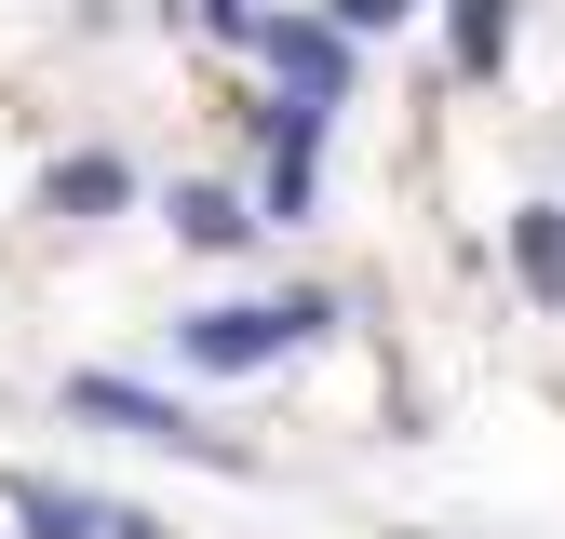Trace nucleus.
Here are the masks:
<instances>
[{
    "instance_id": "nucleus-1",
    "label": "nucleus",
    "mask_w": 565,
    "mask_h": 539,
    "mask_svg": "<svg viewBox=\"0 0 565 539\" xmlns=\"http://www.w3.org/2000/svg\"><path fill=\"white\" fill-rule=\"evenodd\" d=\"M323 324H337V297H269V310H189V324H175V351H189V364H216V378H243V364L297 351V337H323Z\"/></svg>"
},
{
    "instance_id": "nucleus-2",
    "label": "nucleus",
    "mask_w": 565,
    "mask_h": 539,
    "mask_svg": "<svg viewBox=\"0 0 565 539\" xmlns=\"http://www.w3.org/2000/svg\"><path fill=\"white\" fill-rule=\"evenodd\" d=\"M14 526L28 539H162V512H135V499H95V486H54V472H14Z\"/></svg>"
},
{
    "instance_id": "nucleus-3",
    "label": "nucleus",
    "mask_w": 565,
    "mask_h": 539,
    "mask_svg": "<svg viewBox=\"0 0 565 539\" xmlns=\"http://www.w3.org/2000/svg\"><path fill=\"white\" fill-rule=\"evenodd\" d=\"M67 404H82V419H108V432H135V445H175V458L243 472V445H216L202 419H175V404H162V391H135V378H67Z\"/></svg>"
},
{
    "instance_id": "nucleus-4",
    "label": "nucleus",
    "mask_w": 565,
    "mask_h": 539,
    "mask_svg": "<svg viewBox=\"0 0 565 539\" xmlns=\"http://www.w3.org/2000/svg\"><path fill=\"white\" fill-rule=\"evenodd\" d=\"M243 41H269V67H282L310 108H337V82H350V41H337V28H310V14H256Z\"/></svg>"
},
{
    "instance_id": "nucleus-5",
    "label": "nucleus",
    "mask_w": 565,
    "mask_h": 539,
    "mask_svg": "<svg viewBox=\"0 0 565 539\" xmlns=\"http://www.w3.org/2000/svg\"><path fill=\"white\" fill-rule=\"evenodd\" d=\"M512 270H525V297L565 310V202H525V216H512Z\"/></svg>"
},
{
    "instance_id": "nucleus-6",
    "label": "nucleus",
    "mask_w": 565,
    "mask_h": 539,
    "mask_svg": "<svg viewBox=\"0 0 565 539\" xmlns=\"http://www.w3.org/2000/svg\"><path fill=\"white\" fill-rule=\"evenodd\" d=\"M41 202H54V216H108V202H121V162H108V149L54 162V189H41Z\"/></svg>"
},
{
    "instance_id": "nucleus-7",
    "label": "nucleus",
    "mask_w": 565,
    "mask_h": 539,
    "mask_svg": "<svg viewBox=\"0 0 565 539\" xmlns=\"http://www.w3.org/2000/svg\"><path fill=\"white\" fill-rule=\"evenodd\" d=\"M499 54H512V0H458V67L484 82V67H499Z\"/></svg>"
},
{
    "instance_id": "nucleus-8",
    "label": "nucleus",
    "mask_w": 565,
    "mask_h": 539,
    "mask_svg": "<svg viewBox=\"0 0 565 539\" xmlns=\"http://www.w3.org/2000/svg\"><path fill=\"white\" fill-rule=\"evenodd\" d=\"M175 230H189V243H243L256 216H243V202H230V189H175Z\"/></svg>"
},
{
    "instance_id": "nucleus-9",
    "label": "nucleus",
    "mask_w": 565,
    "mask_h": 539,
    "mask_svg": "<svg viewBox=\"0 0 565 539\" xmlns=\"http://www.w3.org/2000/svg\"><path fill=\"white\" fill-rule=\"evenodd\" d=\"M404 14H417V0H337V41L350 28H404Z\"/></svg>"
},
{
    "instance_id": "nucleus-10",
    "label": "nucleus",
    "mask_w": 565,
    "mask_h": 539,
    "mask_svg": "<svg viewBox=\"0 0 565 539\" xmlns=\"http://www.w3.org/2000/svg\"><path fill=\"white\" fill-rule=\"evenodd\" d=\"M202 28H256V14H243V0H202Z\"/></svg>"
}]
</instances>
